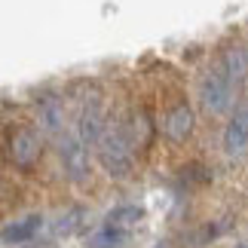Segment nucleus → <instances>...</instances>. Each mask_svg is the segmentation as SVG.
Masks as SVG:
<instances>
[{
  "label": "nucleus",
  "instance_id": "obj_6",
  "mask_svg": "<svg viewBox=\"0 0 248 248\" xmlns=\"http://www.w3.org/2000/svg\"><path fill=\"white\" fill-rule=\"evenodd\" d=\"M215 71L221 74L227 83L242 86V83H245V77H248V49H245V46H239V43L227 46Z\"/></svg>",
  "mask_w": 248,
  "mask_h": 248
},
{
  "label": "nucleus",
  "instance_id": "obj_4",
  "mask_svg": "<svg viewBox=\"0 0 248 248\" xmlns=\"http://www.w3.org/2000/svg\"><path fill=\"white\" fill-rule=\"evenodd\" d=\"M233 92H236V86L227 83L217 71H212L202 80V86H199V98H202L205 110H212V113H227L230 110L233 108Z\"/></svg>",
  "mask_w": 248,
  "mask_h": 248
},
{
  "label": "nucleus",
  "instance_id": "obj_7",
  "mask_svg": "<svg viewBox=\"0 0 248 248\" xmlns=\"http://www.w3.org/2000/svg\"><path fill=\"white\" fill-rule=\"evenodd\" d=\"M245 147H248V108H239L224 129V154L236 156Z\"/></svg>",
  "mask_w": 248,
  "mask_h": 248
},
{
  "label": "nucleus",
  "instance_id": "obj_3",
  "mask_svg": "<svg viewBox=\"0 0 248 248\" xmlns=\"http://www.w3.org/2000/svg\"><path fill=\"white\" fill-rule=\"evenodd\" d=\"M40 147H43V138L34 126H16L9 132V156H13L16 166L31 169L40 156Z\"/></svg>",
  "mask_w": 248,
  "mask_h": 248
},
{
  "label": "nucleus",
  "instance_id": "obj_2",
  "mask_svg": "<svg viewBox=\"0 0 248 248\" xmlns=\"http://www.w3.org/2000/svg\"><path fill=\"white\" fill-rule=\"evenodd\" d=\"M55 138H59V154H62L64 175L71 181H86V175H89V150H86V144L68 129H62Z\"/></svg>",
  "mask_w": 248,
  "mask_h": 248
},
{
  "label": "nucleus",
  "instance_id": "obj_11",
  "mask_svg": "<svg viewBox=\"0 0 248 248\" xmlns=\"http://www.w3.org/2000/svg\"><path fill=\"white\" fill-rule=\"evenodd\" d=\"M141 221H144V208L141 205H120L108 215V224L123 227V230H132V227L141 224Z\"/></svg>",
  "mask_w": 248,
  "mask_h": 248
},
{
  "label": "nucleus",
  "instance_id": "obj_10",
  "mask_svg": "<svg viewBox=\"0 0 248 248\" xmlns=\"http://www.w3.org/2000/svg\"><path fill=\"white\" fill-rule=\"evenodd\" d=\"M89 245H92V248H126V245H129V230L113 227V224L104 221V227L89 239Z\"/></svg>",
  "mask_w": 248,
  "mask_h": 248
},
{
  "label": "nucleus",
  "instance_id": "obj_8",
  "mask_svg": "<svg viewBox=\"0 0 248 248\" xmlns=\"http://www.w3.org/2000/svg\"><path fill=\"white\" fill-rule=\"evenodd\" d=\"M190 132H193V110H190V104H175L166 113V135L171 141H187Z\"/></svg>",
  "mask_w": 248,
  "mask_h": 248
},
{
  "label": "nucleus",
  "instance_id": "obj_12",
  "mask_svg": "<svg viewBox=\"0 0 248 248\" xmlns=\"http://www.w3.org/2000/svg\"><path fill=\"white\" fill-rule=\"evenodd\" d=\"M233 248H248V239H239V242H236Z\"/></svg>",
  "mask_w": 248,
  "mask_h": 248
},
{
  "label": "nucleus",
  "instance_id": "obj_1",
  "mask_svg": "<svg viewBox=\"0 0 248 248\" xmlns=\"http://www.w3.org/2000/svg\"><path fill=\"white\" fill-rule=\"evenodd\" d=\"M132 144H135V135L126 123H117V126H104L98 144V163L104 166L110 178H126L135 169V154H132Z\"/></svg>",
  "mask_w": 248,
  "mask_h": 248
},
{
  "label": "nucleus",
  "instance_id": "obj_9",
  "mask_svg": "<svg viewBox=\"0 0 248 248\" xmlns=\"http://www.w3.org/2000/svg\"><path fill=\"white\" fill-rule=\"evenodd\" d=\"M40 227H43V217H40V215H28V217H22V221H16V224L3 227V230H0V242H6V245L31 242Z\"/></svg>",
  "mask_w": 248,
  "mask_h": 248
},
{
  "label": "nucleus",
  "instance_id": "obj_5",
  "mask_svg": "<svg viewBox=\"0 0 248 248\" xmlns=\"http://www.w3.org/2000/svg\"><path fill=\"white\" fill-rule=\"evenodd\" d=\"M104 113H101V104L98 101H86L80 113H77V138L83 141L86 147H95L98 144V138H101V132H104Z\"/></svg>",
  "mask_w": 248,
  "mask_h": 248
}]
</instances>
